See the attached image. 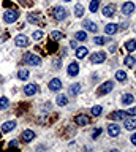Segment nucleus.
Here are the masks:
<instances>
[{
	"instance_id": "obj_1",
	"label": "nucleus",
	"mask_w": 136,
	"mask_h": 152,
	"mask_svg": "<svg viewBox=\"0 0 136 152\" xmlns=\"http://www.w3.org/2000/svg\"><path fill=\"white\" fill-rule=\"evenodd\" d=\"M24 64L27 65H32V66H38L41 64V59L38 56L35 54H30V52H27V54H24Z\"/></svg>"
},
{
	"instance_id": "obj_2",
	"label": "nucleus",
	"mask_w": 136,
	"mask_h": 152,
	"mask_svg": "<svg viewBox=\"0 0 136 152\" xmlns=\"http://www.w3.org/2000/svg\"><path fill=\"white\" fill-rule=\"evenodd\" d=\"M17 18H19V13H17L16 10H7V11L3 13V21L7 24H13L15 21H17Z\"/></svg>"
},
{
	"instance_id": "obj_3",
	"label": "nucleus",
	"mask_w": 136,
	"mask_h": 152,
	"mask_svg": "<svg viewBox=\"0 0 136 152\" xmlns=\"http://www.w3.org/2000/svg\"><path fill=\"white\" fill-rule=\"evenodd\" d=\"M67 14H68V11L63 7H55L52 10V18L55 21H63V19L67 18Z\"/></svg>"
},
{
	"instance_id": "obj_4",
	"label": "nucleus",
	"mask_w": 136,
	"mask_h": 152,
	"mask_svg": "<svg viewBox=\"0 0 136 152\" xmlns=\"http://www.w3.org/2000/svg\"><path fill=\"white\" fill-rule=\"evenodd\" d=\"M105 60H106V52H103V51L93 52L90 56V64H103Z\"/></svg>"
},
{
	"instance_id": "obj_5",
	"label": "nucleus",
	"mask_w": 136,
	"mask_h": 152,
	"mask_svg": "<svg viewBox=\"0 0 136 152\" xmlns=\"http://www.w3.org/2000/svg\"><path fill=\"white\" fill-rule=\"evenodd\" d=\"M112 89H114V83H112V81H106V83H103L100 87H98V95H106V94H109Z\"/></svg>"
},
{
	"instance_id": "obj_6",
	"label": "nucleus",
	"mask_w": 136,
	"mask_h": 152,
	"mask_svg": "<svg viewBox=\"0 0 136 152\" xmlns=\"http://www.w3.org/2000/svg\"><path fill=\"white\" fill-rule=\"evenodd\" d=\"M35 140V132L33 130H24L21 135V141L22 142H30Z\"/></svg>"
},
{
	"instance_id": "obj_7",
	"label": "nucleus",
	"mask_w": 136,
	"mask_h": 152,
	"mask_svg": "<svg viewBox=\"0 0 136 152\" xmlns=\"http://www.w3.org/2000/svg\"><path fill=\"white\" fill-rule=\"evenodd\" d=\"M27 21H29L30 24H40L41 21H43V16H41L40 13H29L27 14Z\"/></svg>"
},
{
	"instance_id": "obj_8",
	"label": "nucleus",
	"mask_w": 136,
	"mask_h": 152,
	"mask_svg": "<svg viewBox=\"0 0 136 152\" xmlns=\"http://www.w3.org/2000/svg\"><path fill=\"white\" fill-rule=\"evenodd\" d=\"M108 133H109V136H119L120 135V127H119V124H109L108 125Z\"/></svg>"
},
{
	"instance_id": "obj_9",
	"label": "nucleus",
	"mask_w": 136,
	"mask_h": 152,
	"mask_svg": "<svg viewBox=\"0 0 136 152\" xmlns=\"http://www.w3.org/2000/svg\"><path fill=\"white\" fill-rule=\"evenodd\" d=\"M15 43H16L17 48H25V46H29V38L25 35H17L15 38Z\"/></svg>"
},
{
	"instance_id": "obj_10",
	"label": "nucleus",
	"mask_w": 136,
	"mask_h": 152,
	"mask_svg": "<svg viewBox=\"0 0 136 152\" xmlns=\"http://www.w3.org/2000/svg\"><path fill=\"white\" fill-rule=\"evenodd\" d=\"M114 13H116V5L114 3H109V5H106V7L103 8V16L105 18H112Z\"/></svg>"
},
{
	"instance_id": "obj_11",
	"label": "nucleus",
	"mask_w": 136,
	"mask_h": 152,
	"mask_svg": "<svg viewBox=\"0 0 136 152\" xmlns=\"http://www.w3.org/2000/svg\"><path fill=\"white\" fill-rule=\"evenodd\" d=\"M67 73H68V76H78V73H79V64H76V62H70Z\"/></svg>"
},
{
	"instance_id": "obj_12",
	"label": "nucleus",
	"mask_w": 136,
	"mask_h": 152,
	"mask_svg": "<svg viewBox=\"0 0 136 152\" xmlns=\"http://www.w3.org/2000/svg\"><path fill=\"white\" fill-rule=\"evenodd\" d=\"M36 92H38V86L36 84H27L24 87V94L27 95V97H33Z\"/></svg>"
},
{
	"instance_id": "obj_13",
	"label": "nucleus",
	"mask_w": 136,
	"mask_h": 152,
	"mask_svg": "<svg viewBox=\"0 0 136 152\" xmlns=\"http://www.w3.org/2000/svg\"><path fill=\"white\" fill-rule=\"evenodd\" d=\"M49 89L52 90V92H59L60 89H62V81L60 79H57V78H54V79H51L49 81Z\"/></svg>"
},
{
	"instance_id": "obj_14",
	"label": "nucleus",
	"mask_w": 136,
	"mask_h": 152,
	"mask_svg": "<svg viewBox=\"0 0 136 152\" xmlns=\"http://www.w3.org/2000/svg\"><path fill=\"white\" fill-rule=\"evenodd\" d=\"M133 11H135V3L133 2H125L122 5V13H124L125 16H130Z\"/></svg>"
},
{
	"instance_id": "obj_15",
	"label": "nucleus",
	"mask_w": 136,
	"mask_h": 152,
	"mask_svg": "<svg viewBox=\"0 0 136 152\" xmlns=\"http://www.w3.org/2000/svg\"><path fill=\"white\" fill-rule=\"evenodd\" d=\"M108 117L112 119V121H124L127 117V113L125 111H112L111 114H108Z\"/></svg>"
},
{
	"instance_id": "obj_16",
	"label": "nucleus",
	"mask_w": 136,
	"mask_h": 152,
	"mask_svg": "<svg viewBox=\"0 0 136 152\" xmlns=\"http://www.w3.org/2000/svg\"><path fill=\"white\" fill-rule=\"evenodd\" d=\"M117 30H119V26H117V24H114V22L106 24V26H105V33H106V35H114Z\"/></svg>"
},
{
	"instance_id": "obj_17",
	"label": "nucleus",
	"mask_w": 136,
	"mask_h": 152,
	"mask_svg": "<svg viewBox=\"0 0 136 152\" xmlns=\"http://www.w3.org/2000/svg\"><path fill=\"white\" fill-rule=\"evenodd\" d=\"M124 125H125V128L127 130H136V119H133V117H125L124 119Z\"/></svg>"
},
{
	"instance_id": "obj_18",
	"label": "nucleus",
	"mask_w": 136,
	"mask_h": 152,
	"mask_svg": "<svg viewBox=\"0 0 136 152\" xmlns=\"http://www.w3.org/2000/svg\"><path fill=\"white\" fill-rule=\"evenodd\" d=\"M15 127H16V122H15V121L3 122V125H2V132H3V133H10L11 130H15Z\"/></svg>"
},
{
	"instance_id": "obj_19",
	"label": "nucleus",
	"mask_w": 136,
	"mask_h": 152,
	"mask_svg": "<svg viewBox=\"0 0 136 152\" xmlns=\"http://www.w3.org/2000/svg\"><path fill=\"white\" fill-rule=\"evenodd\" d=\"M74 122H76L78 125H81V127H86L89 124V117L84 116V114H78V116L74 117Z\"/></svg>"
},
{
	"instance_id": "obj_20",
	"label": "nucleus",
	"mask_w": 136,
	"mask_h": 152,
	"mask_svg": "<svg viewBox=\"0 0 136 152\" xmlns=\"http://www.w3.org/2000/svg\"><path fill=\"white\" fill-rule=\"evenodd\" d=\"M84 28H86V30H89V32H93L95 33L97 30H98V27H97V24L95 22H92V21H84Z\"/></svg>"
},
{
	"instance_id": "obj_21",
	"label": "nucleus",
	"mask_w": 136,
	"mask_h": 152,
	"mask_svg": "<svg viewBox=\"0 0 136 152\" xmlns=\"http://www.w3.org/2000/svg\"><path fill=\"white\" fill-rule=\"evenodd\" d=\"M89 54V49L86 46H81V48H76V57L78 59H84Z\"/></svg>"
},
{
	"instance_id": "obj_22",
	"label": "nucleus",
	"mask_w": 136,
	"mask_h": 152,
	"mask_svg": "<svg viewBox=\"0 0 136 152\" xmlns=\"http://www.w3.org/2000/svg\"><path fill=\"white\" fill-rule=\"evenodd\" d=\"M120 102L124 103V104H131V103L135 102V97H133L131 94H124V95H122V100H120Z\"/></svg>"
},
{
	"instance_id": "obj_23",
	"label": "nucleus",
	"mask_w": 136,
	"mask_h": 152,
	"mask_svg": "<svg viewBox=\"0 0 136 152\" xmlns=\"http://www.w3.org/2000/svg\"><path fill=\"white\" fill-rule=\"evenodd\" d=\"M124 64H125L127 66H130V68H131V66H135V64H136V59H135L133 56H127L125 59H124Z\"/></svg>"
},
{
	"instance_id": "obj_24",
	"label": "nucleus",
	"mask_w": 136,
	"mask_h": 152,
	"mask_svg": "<svg viewBox=\"0 0 136 152\" xmlns=\"http://www.w3.org/2000/svg\"><path fill=\"white\" fill-rule=\"evenodd\" d=\"M74 16H76V18L84 16V7H82L81 3H78L76 7H74Z\"/></svg>"
},
{
	"instance_id": "obj_25",
	"label": "nucleus",
	"mask_w": 136,
	"mask_h": 152,
	"mask_svg": "<svg viewBox=\"0 0 136 152\" xmlns=\"http://www.w3.org/2000/svg\"><path fill=\"white\" fill-rule=\"evenodd\" d=\"M51 38H52L54 41H59V40H62L63 38V33L62 32H59V30H54V32H51Z\"/></svg>"
},
{
	"instance_id": "obj_26",
	"label": "nucleus",
	"mask_w": 136,
	"mask_h": 152,
	"mask_svg": "<svg viewBox=\"0 0 136 152\" xmlns=\"http://www.w3.org/2000/svg\"><path fill=\"white\" fill-rule=\"evenodd\" d=\"M76 40L78 41H86L87 40V33H86V30H79V32H76Z\"/></svg>"
},
{
	"instance_id": "obj_27",
	"label": "nucleus",
	"mask_w": 136,
	"mask_h": 152,
	"mask_svg": "<svg viewBox=\"0 0 136 152\" xmlns=\"http://www.w3.org/2000/svg\"><path fill=\"white\" fill-rule=\"evenodd\" d=\"M125 49L127 51H135L136 49V40H128L125 43Z\"/></svg>"
},
{
	"instance_id": "obj_28",
	"label": "nucleus",
	"mask_w": 136,
	"mask_h": 152,
	"mask_svg": "<svg viewBox=\"0 0 136 152\" xmlns=\"http://www.w3.org/2000/svg\"><path fill=\"white\" fill-rule=\"evenodd\" d=\"M98 7H100V0H92L90 5H89V10H90V13H95Z\"/></svg>"
},
{
	"instance_id": "obj_29",
	"label": "nucleus",
	"mask_w": 136,
	"mask_h": 152,
	"mask_svg": "<svg viewBox=\"0 0 136 152\" xmlns=\"http://www.w3.org/2000/svg\"><path fill=\"white\" fill-rule=\"evenodd\" d=\"M67 102H68V98L65 97V95H59V97L55 98V103H57L59 106H65V104H67Z\"/></svg>"
},
{
	"instance_id": "obj_30",
	"label": "nucleus",
	"mask_w": 136,
	"mask_h": 152,
	"mask_svg": "<svg viewBox=\"0 0 136 152\" xmlns=\"http://www.w3.org/2000/svg\"><path fill=\"white\" fill-rule=\"evenodd\" d=\"M116 79L120 81V83H124V81H127V73H125V71H122V70H119L116 73Z\"/></svg>"
},
{
	"instance_id": "obj_31",
	"label": "nucleus",
	"mask_w": 136,
	"mask_h": 152,
	"mask_svg": "<svg viewBox=\"0 0 136 152\" xmlns=\"http://www.w3.org/2000/svg\"><path fill=\"white\" fill-rule=\"evenodd\" d=\"M79 90H81V84L76 83V84H73L71 87H70V94H71V95H78Z\"/></svg>"
},
{
	"instance_id": "obj_32",
	"label": "nucleus",
	"mask_w": 136,
	"mask_h": 152,
	"mask_svg": "<svg viewBox=\"0 0 136 152\" xmlns=\"http://www.w3.org/2000/svg\"><path fill=\"white\" fill-rule=\"evenodd\" d=\"M8 106H10V100L7 97H2L0 98V109H7Z\"/></svg>"
},
{
	"instance_id": "obj_33",
	"label": "nucleus",
	"mask_w": 136,
	"mask_h": 152,
	"mask_svg": "<svg viewBox=\"0 0 136 152\" xmlns=\"http://www.w3.org/2000/svg\"><path fill=\"white\" fill-rule=\"evenodd\" d=\"M17 78H19L21 81H25L27 78H29V71L27 70H19L17 71Z\"/></svg>"
},
{
	"instance_id": "obj_34",
	"label": "nucleus",
	"mask_w": 136,
	"mask_h": 152,
	"mask_svg": "<svg viewBox=\"0 0 136 152\" xmlns=\"http://www.w3.org/2000/svg\"><path fill=\"white\" fill-rule=\"evenodd\" d=\"M32 38H33L35 41H40L41 38H43V30H35L32 33Z\"/></svg>"
},
{
	"instance_id": "obj_35",
	"label": "nucleus",
	"mask_w": 136,
	"mask_h": 152,
	"mask_svg": "<svg viewBox=\"0 0 136 152\" xmlns=\"http://www.w3.org/2000/svg\"><path fill=\"white\" fill-rule=\"evenodd\" d=\"M101 111H103V108L100 106V104H97V106H93V108L90 109V113L93 114V116H100Z\"/></svg>"
},
{
	"instance_id": "obj_36",
	"label": "nucleus",
	"mask_w": 136,
	"mask_h": 152,
	"mask_svg": "<svg viewBox=\"0 0 136 152\" xmlns=\"http://www.w3.org/2000/svg\"><path fill=\"white\" fill-rule=\"evenodd\" d=\"M93 43L95 45H98V46H103L106 43V38H103V37H95L93 38Z\"/></svg>"
},
{
	"instance_id": "obj_37",
	"label": "nucleus",
	"mask_w": 136,
	"mask_h": 152,
	"mask_svg": "<svg viewBox=\"0 0 136 152\" xmlns=\"http://www.w3.org/2000/svg\"><path fill=\"white\" fill-rule=\"evenodd\" d=\"M100 133H101V128H97V130L92 133V138H93V140H95V138H97L98 135H100Z\"/></svg>"
},
{
	"instance_id": "obj_38",
	"label": "nucleus",
	"mask_w": 136,
	"mask_h": 152,
	"mask_svg": "<svg viewBox=\"0 0 136 152\" xmlns=\"http://www.w3.org/2000/svg\"><path fill=\"white\" fill-rule=\"evenodd\" d=\"M127 114H130V116H136V106L135 108H130V111L127 113Z\"/></svg>"
},
{
	"instance_id": "obj_39",
	"label": "nucleus",
	"mask_w": 136,
	"mask_h": 152,
	"mask_svg": "<svg viewBox=\"0 0 136 152\" xmlns=\"http://www.w3.org/2000/svg\"><path fill=\"white\" fill-rule=\"evenodd\" d=\"M131 144L136 146V133H135V135H131Z\"/></svg>"
},
{
	"instance_id": "obj_40",
	"label": "nucleus",
	"mask_w": 136,
	"mask_h": 152,
	"mask_svg": "<svg viewBox=\"0 0 136 152\" xmlns=\"http://www.w3.org/2000/svg\"><path fill=\"white\" fill-rule=\"evenodd\" d=\"M17 146V141H11L10 142V147H16Z\"/></svg>"
},
{
	"instance_id": "obj_41",
	"label": "nucleus",
	"mask_w": 136,
	"mask_h": 152,
	"mask_svg": "<svg viewBox=\"0 0 136 152\" xmlns=\"http://www.w3.org/2000/svg\"><path fill=\"white\" fill-rule=\"evenodd\" d=\"M54 64H55V66H57V68H60V60H59V59L54 60Z\"/></svg>"
},
{
	"instance_id": "obj_42",
	"label": "nucleus",
	"mask_w": 136,
	"mask_h": 152,
	"mask_svg": "<svg viewBox=\"0 0 136 152\" xmlns=\"http://www.w3.org/2000/svg\"><path fill=\"white\" fill-rule=\"evenodd\" d=\"M111 152H119V151H117V149H112V151H111Z\"/></svg>"
},
{
	"instance_id": "obj_43",
	"label": "nucleus",
	"mask_w": 136,
	"mask_h": 152,
	"mask_svg": "<svg viewBox=\"0 0 136 152\" xmlns=\"http://www.w3.org/2000/svg\"><path fill=\"white\" fill-rule=\"evenodd\" d=\"M63 2H67V3H68V2H71V0H63Z\"/></svg>"
}]
</instances>
